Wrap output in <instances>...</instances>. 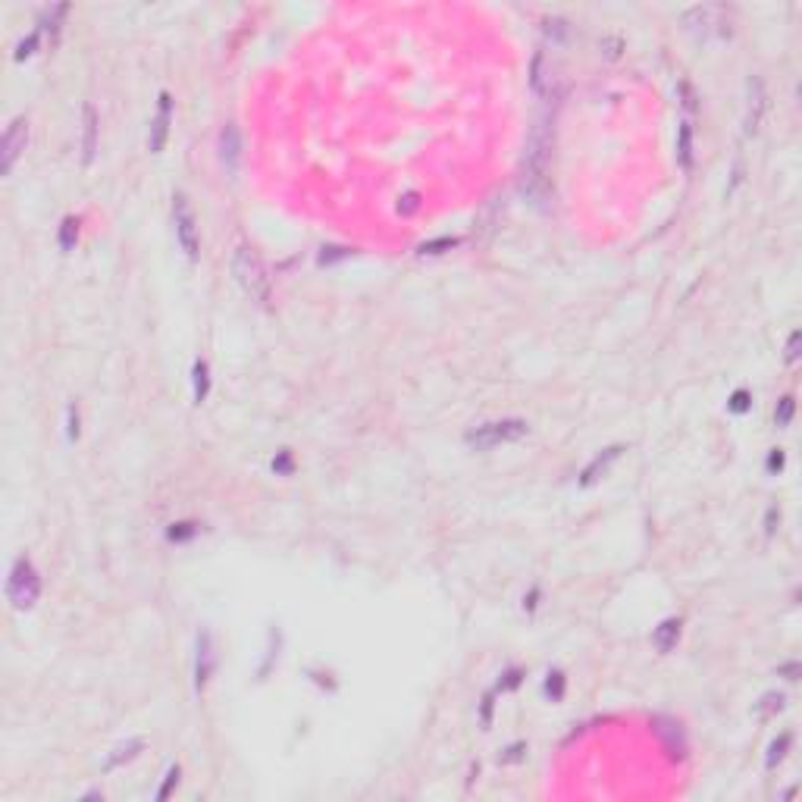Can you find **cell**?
I'll return each mask as SVG.
<instances>
[{"label": "cell", "instance_id": "cell-1", "mask_svg": "<svg viewBox=\"0 0 802 802\" xmlns=\"http://www.w3.org/2000/svg\"><path fill=\"white\" fill-rule=\"evenodd\" d=\"M232 273H235V282L245 289V295L257 304H267L270 301V276L263 270L261 257L251 254L245 245L235 248L232 254Z\"/></svg>", "mask_w": 802, "mask_h": 802}, {"label": "cell", "instance_id": "cell-2", "mask_svg": "<svg viewBox=\"0 0 802 802\" xmlns=\"http://www.w3.org/2000/svg\"><path fill=\"white\" fill-rule=\"evenodd\" d=\"M41 596V580H38V570L32 568L29 558H19L10 570V583H6V599L13 602V608L19 611H29Z\"/></svg>", "mask_w": 802, "mask_h": 802}, {"label": "cell", "instance_id": "cell-3", "mask_svg": "<svg viewBox=\"0 0 802 802\" xmlns=\"http://www.w3.org/2000/svg\"><path fill=\"white\" fill-rule=\"evenodd\" d=\"M527 432H530V427L524 420H495V423H483V427L470 430L464 442L477 451H486V449H495V445L518 442V439H524Z\"/></svg>", "mask_w": 802, "mask_h": 802}, {"label": "cell", "instance_id": "cell-4", "mask_svg": "<svg viewBox=\"0 0 802 802\" xmlns=\"http://www.w3.org/2000/svg\"><path fill=\"white\" fill-rule=\"evenodd\" d=\"M173 223H176V239L182 245L188 261H198V226H194V213L188 207L185 194L173 198Z\"/></svg>", "mask_w": 802, "mask_h": 802}, {"label": "cell", "instance_id": "cell-5", "mask_svg": "<svg viewBox=\"0 0 802 802\" xmlns=\"http://www.w3.org/2000/svg\"><path fill=\"white\" fill-rule=\"evenodd\" d=\"M25 142H29V123H25V116H19V120H13V125L4 135V154H0V170H4V176H10L16 160L23 157Z\"/></svg>", "mask_w": 802, "mask_h": 802}, {"label": "cell", "instance_id": "cell-6", "mask_svg": "<svg viewBox=\"0 0 802 802\" xmlns=\"http://www.w3.org/2000/svg\"><path fill=\"white\" fill-rule=\"evenodd\" d=\"M170 110H173V97L170 94H160V107H157V116L151 120V132H148V151L151 154H160L166 144V135H170Z\"/></svg>", "mask_w": 802, "mask_h": 802}, {"label": "cell", "instance_id": "cell-7", "mask_svg": "<svg viewBox=\"0 0 802 802\" xmlns=\"http://www.w3.org/2000/svg\"><path fill=\"white\" fill-rule=\"evenodd\" d=\"M765 116V85L762 79H749V104H746V132H758V123Z\"/></svg>", "mask_w": 802, "mask_h": 802}, {"label": "cell", "instance_id": "cell-8", "mask_svg": "<svg viewBox=\"0 0 802 802\" xmlns=\"http://www.w3.org/2000/svg\"><path fill=\"white\" fill-rule=\"evenodd\" d=\"M242 144H239V132H235V125H226V129L220 132V163L226 166L229 173L239 170V154H242Z\"/></svg>", "mask_w": 802, "mask_h": 802}, {"label": "cell", "instance_id": "cell-9", "mask_svg": "<svg viewBox=\"0 0 802 802\" xmlns=\"http://www.w3.org/2000/svg\"><path fill=\"white\" fill-rule=\"evenodd\" d=\"M97 154V116L94 107H85V120H82V166H92Z\"/></svg>", "mask_w": 802, "mask_h": 802}, {"label": "cell", "instance_id": "cell-10", "mask_svg": "<svg viewBox=\"0 0 802 802\" xmlns=\"http://www.w3.org/2000/svg\"><path fill=\"white\" fill-rule=\"evenodd\" d=\"M213 671V649H211V633L198 637V665H194V677H198V689H204L207 677Z\"/></svg>", "mask_w": 802, "mask_h": 802}, {"label": "cell", "instance_id": "cell-11", "mask_svg": "<svg viewBox=\"0 0 802 802\" xmlns=\"http://www.w3.org/2000/svg\"><path fill=\"white\" fill-rule=\"evenodd\" d=\"M677 639H680V620H677V618H668V620H661V627L655 630L652 643H655V649H658V652H671V649L677 646Z\"/></svg>", "mask_w": 802, "mask_h": 802}, {"label": "cell", "instance_id": "cell-12", "mask_svg": "<svg viewBox=\"0 0 802 802\" xmlns=\"http://www.w3.org/2000/svg\"><path fill=\"white\" fill-rule=\"evenodd\" d=\"M620 451H624V449H620V445H615V449H605L602 455H599L596 461H592V464L587 467V470H583L580 483H583V486H592V483H596V480H599V473H605V470H608V464H611V461H618V458H620Z\"/></svg>", "mask_w": 802, "mask_h": 802}, {"label": "cell", "instance_id": "cell-13", "mask_svg": "<svg viewBox=\"0 0 802 802\" xmlns=\"http://www.w3.org/2000/svg\"><path fill=\"white\" fill-rule=\"evenodd\" d=\"M192 392H194V404H204L207 392H211V370H207L204 361H198L192 370Z\"/></svg>", "mask_w": 802, "mask_h": 802}, {"label": "cell", "instance_id": "cell-14", "mask_svg": "<svg viewBox=\"0 0 802 802\" xmlns=\"http://www.w3.org/2000/svg\"><path fill=\"white\" fill-rule=\"evenodd\" d=\"M142 746H144L142 740H132V743H125V746H120V749H116V752H113V756H110V758H107V762H104V771H116V768H120V765H125V762H132V758H135V756H138V752H142Z\"/></svg>", "mask_w": 802, "mask_h": 802}, {"label": "cell", "instance_id": "cell-15", "mask_svg": "<svg viewBox=\"0 0 802 802\" xmlns=\"http://www.w3.org/2000/svg\"><path fill=\"white\" fill-rule=\"evenodd\" d=\"M677 157H680V166H683V170H689V166H693V125H689V123H680Z\"/></svg>", "mask_w": 802, "mask_h": 802}, {"label": "cell", "instance_id": "cell-16", "mask_svg": "<svg viewBox=\"0 0 802 802\" xmlns=\"http://www.w3.org/2000/svg\"><path fill=\"white\" fill-rule=\"evenodd\" d=\"M75 239H79V220H63V229H60V248L63 251H69L75 245Z\"/></svg>", "mask_w": 802, "mask_h": 802}, {"label": "cell", "instance_id": "cell-17", "mask_svg": "<svg viewBox=\"0 0 802 802\" xmlns=\"http://www.w3.org/2000/svg\"><path fill=\"white\" fill-rule=\"evenodd\" d=\"M561 693H564V674H549V680H546V696L549 699H561Z\"/></svg>", "mask_w": 802, "mask_h": 802}, {"label": "cell", "instance_id": "cell-18", "mask_svg": "<svg viewBox=\"0 0 802 802\" xmlns=\"http://www.w3.org/2000/svg\"><path fill=\"white\" fill-rule=\"evenodd\" d=\"M38 38H41V32H32L29 38H25L23 44H19V51H16V60H19V63H23V60H29L32 54H35V47H38Z\"/></svg>", "mask_w": 802, "mask_h": 802}, {"label": "cell", "instance_id": "cell-19", "mask_svg": "<svg viewBox=\"0 0 802 802\" xmlns=\"http://www.w3.org/2000/svg\"><path fill=\"white\" fill-rule=\"evenodd\" d=\"M787 746H790V734H784V737H780V740H777V743H774V746H771V756H768V768H774V765H777V762H780V758H784V752H787Z\"/></svg>", "mask_w": 802, "mask_h": 802}, {"label": "cell", "instance_id": "cell-20", "mask_svg": "<svg viewBox=\"0 0 802 802\" xmlns=\"http://www.w3.org/2000/svg\"><path fill=\"white\" fill-rule=\"evenodd\" d=\"M790 417H793V399L787 395V399H780V408H777V414H774V420H777V427H787Z\"/></svg>", "mask_w": 802, "mask_h": 802}, {"label": "cell", "instance_id": "cell-21", "mask_svg": "<svg viewBox=\"0 0 802 802\" xmlns=\"http://www.w3.org/2000/svg\"><path fill=\"white\" fill-rule=\"evenodd\" d=\"M176 784H179V765H176V768L166 771V780H163V787L157 790V799H166V796H170V790H173Z\"/></svg>", "mask_w": 802, "mask_h": 802}, {"label": "cell", "instance_id": "cell-22", "mask_svg": "<svg viewBox=\"0 0 802 802\" xmlns=\"http://www.w3.org/2000/svg\"><path fill=\"white\" fill-rule=\"evenodd\" d=\"M730 411H737V414H743V411H749V392H737L734 399H730Z\"/></svg>", "mask_w": 802, "mask_h": 802}, {"label": "cell", "instance_id": "cell-23", "mask_svg": "<svg viewBox=\"0 0 802 802\" xmlns=\"http://www.w3.org/2000/svg\"><path fill=\"white\" fill-rule=\"evenodd\" d=\"M69 427H66V432H69V439H79V411H75V404H69Z\"/></svg>", "mask_w": 802, "mask_h": 802}, {"label": "cell", "instance_id": "cell-24", "mask_svg": "<svg viewBox=\"0 0 802 802\" xmlns=\"http://www.w3.org/2000/svg\"><path fill=\"white\" fill-rule=\"evenodd\" d=\"M442 248H455V239H442V242H432V245H423V254H442Z\"/></svg>", "mask_w": 802, "mask_h": 802}, {"label": "cell", "instance_id": "cell-25", "mask_svg": "<svg viewBox=\"0 0 802 802\" xmlns=\"http://www.w3.org/2000/svg\"><path fill=\"white\" fill-rule=\"evenodd\" d=\"M796 348H799V332H793L790 336V345H787V361H796Z\"/></svg>", "mask_w": 802, "mask_h": 802}, {"label": "cell", "instance_id": "cell-26", "mask_svg": "<svg viewBox=\"0 0 802 802\" xmlns=\"http://www.w3.org/2000/svg\"><path fill=\"white\" fill-rule=\"evenodd\" d=\"M194 527L192 524H179V530H170V539H182V536H192Z\"/></svg>", "mask_w": 802, "mask_h": 802}, {"label": "cell", "instance_id": "cell-27", "mask_svg": "<svg viewBox=\"0 0 802 802\" xmlns=\"http://www.w3.org/2000/svg\"><path fill=\"white\" fill-rule=\"evenodd\" d=\"M768 467H771V470H780V467H784V455H780V451H774V455L768 458Z\"/></svg>", "mask_w": 802, "mask_h": 802}, {"label": "cell", "instance_id": "cell-28", "mask_svg": "<svg viewBox=\"0 0 802 802\" xmlns=\"http://www.w3.org/2000/svg\"><path fill=\"white\" fill-rule=\"evenodd\" d=\"M404 201H408V204H404V213H411V211H414V207H417V194H408V198H404Z\"/></svg>", "mask_w": 802, "mask_h": 802}]
</instances>
